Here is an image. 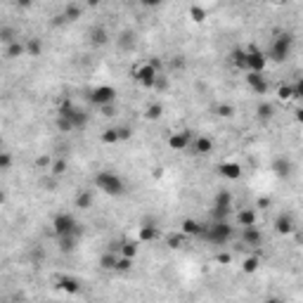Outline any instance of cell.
Here are the masks:
<instances>
[{
  "label": "cell",
  "mask_w": 303,
  "mask_h": 303,
  "mask_svg": "<svg viewBox=\"0 0 303 303\" xmlns=\"http://www.w3.org/2000/svg\"><path fill=\"white\" fill-rule=\"evenodd\" d=\"M57 116H59V119H67V121L71 124L73 130H83V128L88 125V119H90L88 114H86V109L73 105L71 100H62V102H59Z\"/></svg>",
  "instance_id": "cell-1"
},
{
  "label": "cell",
  "mask_w": 303,
  "mask_h": 303,
  "mask_svg": "<svg viewBox=\"0 0 303 303\" xmlns=\"http://www.w3.org/2000/svg\"><path fill=\"white\" fill-rule=\"evenodd\" d=\"M95 187L109 196H121L125 192L124 178L119 173H114V171H100L95 176Z\"/></svg>",
  "instance_id": "cell-2"
},
{
  "label": "cell",
  "mask_w": 303,
  "mask_h": 303,
  "mask_svg": "<svg viewBox=\"0 0 303 303\" xmlns=\"http://www.w3.org/2000/svg\"><path fill=\"white\" fill-rule=\"evenodd\" d=\"M53 230L57 237H76V239H81V234H83V225L81 223H76V218L71 214H57L53 218Z\"/></svg>",
  "instance_id": "cell-3"
},
{
  "label": "cell",
  "mask_w": 303,
  "mask_h": 303,
  "mask_svg": "<svg viewBox=\"0 0 303 303\" xmlns=\"http://www.w3.org/2000/svg\"><path fill=\"white\" fill-rule=\"evenodd\" d=\"M232 234H234V230L230 228L228 220L204 225V232H201V237H204L209 244H228V239H232Z\"/></svg>",
  "instance_id": "cell-4"
},
{
  "label": "cell",
  "mask_w": 303,
  "mask_h": 303,
  "mask_svg": "<svg viewBox=\"0 0 303 303\" xmlns=\"http://www.w3.org/2000/svg\"><path fill=\"white\" fill-rule=\"evenodd\" d=\"M291 48H294V36H291V34H280V36L272 40V45H270L267 59H272V62H285L286 57L291 54Z\"/></svg>",
  "instance_id": "cell-5"
},
{
  "label": "cell",
  "mask_w": 303,
  "mask_h": 303,
  "mask_svg": "<svg viewBox=\"0 0 303 303\" xmlns=\"http://www.w3.org/2000/svg\"><path fill=\"white\" fill-rule=\"evenodd\" d=\"M130 76L143 86V88H152L154 90V83H157V78H159V71L149 64V62H143V64H138V67H133L130 69Z\"/></svg>",
  "instance_id": "cell-6"
},
{
  "label": "cell",
  "mask_w": 303,
  "mask_h": 303,
  "mask_svg": "<svg viewBox=\"0 0 303 303\" xmlns=\"http://www.w3.org/2000/svg\"><path fill=\"white\" fill-rule=\"evenodd\" d=\"M88 100L95 105V107H109L116 102V88L111 86H95V88L88 92Z\"/></svg>",
  "instance_id": "cell-7"
},
{
  "label": "cell",
  "mask_w": 303,
  "mask_h": 303,
  "mask_svg": "<svg viewBox=\"0 0 303 303\" xmlns=\"http://www.w3.org/2000/svg\"><path fill=\"white\" fill-rule=\"evenodd\" d=\"M244 54H247V71L244 73H263L267 67V57L266 53H261L258 48H244Z\"/></svg>",
  "instance_id": "cell-8"
},
{
  "label": "cell",
  "mask_w": 303,
  "mask_h": 303,
  "mask_svg": "<svg viewBox=\"0 0 303 303\" xmlns=\"http://www.w3.org/2000/svg\"><path fill=\"white\" fill-rule=\"evenodd\" d=\"M190 144H192V133L190 130L171 133V138H168V147L173 152H185V149H190Z\"/></svg>",
  "instance_id": "cell-9"
},
{
  "label": "cell",
  "mask_w": 303,
  "mask_h": 303,
  "mask_svg": "<svg viewBox=\"0 0 303 303\" xmlns=\"http://www.w3.org/2000/svg\"><path fill=\"white\" fill-rule=\"evenodd\" d=\"M54 286H57L59 291H64V294H71V296L81 294V282H78L76 277H71V275H59V277H54Z\"/></svg>",
  "instance_id": "cell-10"
},
{
  "label": "cell",
  "mask_w": 303,
  "mask_h": 303,
  "mask_svg": "<svg viewBox=\"0 0 303 303\" xmlns=\"http://www.w3.org/2000/svg\"><path fill=\"white\" fill-rule=\"evenodd\" d=\"M244 81H247V86H249L253 92H258V95H266L267 92V78L263 73H247Z\"/></svg>",
  "instance_id": "cell-11"
},
{
  "label": "cell",
  "mask_w": 303,
  "mask_h": 303,
  "mask_svg": "<svg viewBox=\"0 0 303 303\" xmlns=\"http://www.w3.org/2000/svg\"><path fill=\"white\" fill-rule=\"evenodd\" d=\"M294 230H296V225H294V215L291 214H280L275 218V232L277 234H291Z\"/></svg>",
  "instance_id": "cell-12"
},
{
  "label": "cell",
  "mask_w": 303,
  "mask_h": 303,
  "mask_svg": "<svg viewBox=\"0 0 303 303\" xmlns=\"http://www.w3.org/2000/svg\"><path fill=\"white\" fill-rule=\"evenodd\" d=\"M218 173L228 180H239L242 178V166H239L237 161H223V163L218 166Z\"/></svg>",
  "instance_id": "cell-13"
},
{
  "label": "cell",
  "mask_w": 303,
  "mask_h": 303,
  "mask_svg": "<svg viewBox=\"0 0 303 303\" xmlns=\"http://www.w3.org/2000/svg\"><path fill=\"white\" fill-rule=\"evenodd\" d=\"M192 152L199 154V157H204V154H211L214 152V140L211 138H206V135H199V138H192Z\"/></svg>",
  "instance_id": "cell-14"
},
{
  "label": "cell",
  "mask_w": 303,
  "mask_h": 303,
  "mask_svg": "<svg viewBox=\"0 0 303 303\" xmlns=\"http://www.w3.org/2000/svg\"><path fill=\"white\" fill-rule=\"evenodd\" d=\"M201 232H204V225L195 218H185L180 223V234H185V237H201Z\"/></svg>",
  "instance_id": "cell-15"
},
{
  "label": "cell",
  "mask_w": 303,
  "mask_h": 303,
  "mask_svg": "<svg viewBox=\"0 0 303 303\" xmlns=\"http://www.w3.org/2000/svg\"><path fill=\"white\" fill-rule=\"evenodd\" d=\"M88 36H90V43H92L95 48H102V45H107L109 43V31L105 26H92Z\"/></svg>",
  "instance_id": "cell-16"
},
{
  "label": "cell",
  "mask_w": 303,
  "mask_h": 303,
  "mask_svg": "<svg viewBox=\"0 0 303 303\" xmlns=\"http://www.w3.org/2000/svg\"><path fill=\"white\" fill-rule=\"evenodd\" d=\"M242 239L247 247H258L263 242V234L258 228H242Z\"/></svg>",
  "instance_id": "cell-17"
},
{
  "label": "cell",
  "mask_w": 303,
  "mask_h": 303,
  "mask_svg": "<svg viewBox=\"0 0 303 303\" xmlns=\"http://www.w3.org/2000/svg\"><path fill=\"white\" fill-rule=\"evenodd\" d=\"M272 171L280 176V178H289L291 176V161L285 159V157H277L272 161Z\"/></svg>",
  "instance_id": "cell-18"
},
{
  "label": "cell",
  "mask_w": 303,
  "mask_h": 303,
  "mask_svg": "<svg viewBox=\"0 0 303 303\" xmlns=\"http://www.w3.org/2000/svg\"><path fill=\"white\" fill-rule=\"evenodd\" d=\"M237 223L242 228H256V209H242L237 214Z\"/></svg>",
  "instance_id": "cell-19"
},
{
  "label": "cell",
  "mask_w": 303,
  "mask_h": 303,
  "mask_svg": "<svg viewBox=\"0 0 303 303\" xmlns=\"http://www.w3.org/2000/svg\"><path fill=\"white\" fill-rule=\"evenodd\" d=\"M159 239V228L157 225H143L138 230V242H157Z\"/></svg>",
  "instance_id": "cell-20"
},
{
  "label": "cell",
  "mask_w": 303,
  "mask_h": 303,
  "mask_svg": "<svg viewBox=\"0 0 303 303\" xmlns=\"http://www.w3.org/2000/svg\"><path fill=\"white\" fill-rule=\"evenodd\" d=\"M92 199H95L92 192H90V190H83V192H78V195H76V199H73V206H76V209H81V211H86V209L92 206Z\"/></svg>",
  "instance_id": "cell-21"
},
{
  "label": "cell",
  "mask_w": 303,
  "mask_h": 303,
  "mask_svg": "<svg viewBox=\"0 0 303 303\" xmlns=\"http://www.w3.org/2000/svg\"><path fill=\"white\" fill-rule=\"evenodd\" d=\"M57 247H59V251L62 253H73L76 251V247H78V239L76 237H57Z\"/></svg>",
  "instance_id": "cell-22"
},
{
  "label": "cell",
  "mask_w": 303,
  "mask_h": 303,
  "mask_svg": "<svg viewBox=\"0 0 303 303\" xmlns=\"http://www.w3.org/2000/svg\"><path fill=\"white\" fill-rule=\"evenodd\" d=\"M230 62L239 71H247V54H244V48H234L230 54Z\"/></svg>",
  "instance_id": "cell-23"
},
{
  "label": "cell",
  "mask_w": 303,
  "mask_h": 303,
  "mask_svg": "<svg viewBox=\"0 0 303 303\" xmlns=\"http://www.w3.org/2000/svg\"><path fill=\"white\" fill-rule=\"evenodd\" d=\"M5 54H7L10 59H19V57H24V54H26V45H24V40H15L12 45H7Z\"/></svg>",
  "instance_id": "cell-24"
},
{
  "label": "cell",
  "mask_w": 303,
  "mask_h": 303,
  "mask_svg": "<svg viewBox=\"0 0 303 303\" xmlns=\"http://www.w3.org/2000/svg\"><path fill=\"white\" fill-rule=\"evenodd\" d=\"M62 15H64L67 21H73V19H78L81 15H83V5H78V2H69V5L64 7V12H62Z\"/></svg>",
  "instance_id": "cell-25"
},
{
  "label": "cell",
  "mask_w": 303,
  "mask_h": 303,
  "mask_svg": "<svg viewBox=\"0 0 303 303\" xmlns=\"http://www.w3.org/2000/svg\"><path fill=\"white\" fill-rule=\"evenodd\" d=\"M119 256H124V258H130V261H135V256H138V242H121Z\"/></svg>",
  "instance_id": "cell-26"
},
{
  "label": "cell",
  "mask_w": 303,
  "mask_h": 303,
  "mask_svg": "<svg viewBox=\"0 0 303 303\" xmlns=\"http://www.w3.org/2000/svg\"><path fill=\"white\" fill-rule=\"evenodd\" d=\"M116 261H119V253L105 251L102 258H100V267H102V270H116Z\"/></svg>",
  "instance_id": "cell-27"
},
{
  "label": "cell",
  "mask_w": 303,
  "mask_h": 303,
  "mask_svg": "<svg viewBox=\"0 0 303 303\" xmlns=\"http://www.w3.org/2000/svg\"><path fill=\"white\" fill-rule=\"evenodd\" d=\"M256 116H258L261 121H270V119L275 116V107H272L270 102H261V105L256 107Z\"/></svg>",
  "instance_id": "cell-28"
},
{
  "label": "cell",
  "mask_w": 303,
  "mask_h": 303,
  "mask_svg": "<svg viewBox=\"0 0 303 303\" xmlns=\"http://www.w3.org/2000/svg\"><path fill=\"white\" fill-rule=\"evenodd\" d=\"M15 40H19V36H17V31H15L12 26H0V43L12 45Z\"/></svg>",
  "instance_id": "cell-29"
},
{
  "label": "cell",
  "mask_w": 303,
  "mask_h": 303,
  "mask_svg": "<svg viewBox=\"0 0 303 303\" xmlns=\"http://www.w3.org/2000/svg\"><path fill=\"white\" fill-rule=\"evenodd\" d=\"M24 45H26V54H31V57H38L43 53V40L40 38H29Z\"/></svg>",
  "instance_id": "cell-30"
},
{
  "label": "cell",
  "mask_w": 303,
  "mask_h": 303,
  "mask_svg": "<svg viewBox=\"0 0 303 303\" xmlns=\"http://www.w3.org/2000/svg\"><path fill=\"white\" fill-rule=\"evenodd\" d=\"M161 114H163V107H161L159 102H152L149 107L144 109V119H149V121H159Z\"/></svg>",
  "instance_id": "cell-31"
},
{
  "label": "cell",
  "mask_w": 303,
  "mask_h": 303,
  "mask_svg": "<svg viewBox=\"0 0 303 303\" xmlns=\"http://www.w3.org/2000/svg\"><path fill=\"white\" fill-rule=\"evenodd\" d=\"M206 17H209L206 7H201V5H190V19H192V21L201 24V21H204Z\"/></svg>",
  "instance_id": "cell-32"
},
{
  "label": "cell",
  "mask_w": 303,
  "mask_h": 303,
  "mask_svg": "<svg viewBox=\"0 0 303 303\" xmlns=\"http://www.w3.org/2000/svg\"><path fill=\"white\" fill-rule=\"evenodd\" d=\"M214 206H230L232 209V192L230 190H220V192L215 195Z\"/></svg>",
  "instance_id": "cell-33"
},
{
  "label": "cell",
  "mask_w": 303,
  "mask_h": 303,
  "mask_svg": "<svg viewBox=\"0 0 303 303\" xmlns=\"http://www.w3.org/2000/svg\"><path fill=\"white\" fill-rule=\"evenodd\" d=\"M102 143H105V144L121 143V140H119V130H116V125H114V128H105V130H102Z\"/></svg>",
  "instance_id": "cell-34"
},
{
  "label": "cell",
  "mask_w": 303,
  "mask_h": 303,
  "mask_svg": "<svg viewBox=\"0 0 303 303\" xmlns=\"http://www.w3.org/2000/svg\"><path fill=\"white\" fill-rule=\"evenodd\" d=\"M119 45H121L124 50H130V48L135 45V34H133V31H124L121 38H119Z\"/></svg>",
  "instance_id": "cell-35"
},
{
  "label": "cell",
  "mask_w": 303,
  "mask_h": 303,
  "mask_svg": "<svg viewBox=\"0 0 303 303\" xmlns=\"http://www.w3.org/2000/svg\"><path fill=\"white\" fill-rule=\"evenodd\" d=\"M215 114H218L220 119H232V116H234V105L223 102V105H218V107H215Z\"/></svg>",
  "instance_id": "cell-36"
},
{
  "label": "cell",
  "mask_w": 303,
  "mask_h": 303,
  "mask_svg": "<svg viewBox=\"0 0 303 303\" xmlns=\"http://www.w3.org/2000/svg\"><path fill=\"white\" fill-rule=\"evenodd\" d=\"M50 173H53V176L67 173V159H53V163H50Z\"/></svg>",
  "instance_id": "cell-37"
},
{
  "label": "cell",
  "mask_w": 303,
  "mask_h": 303,
  "mask_svg": "<svg viewBox=\"0 0 303 303\" xmlns=\"http://www.w3.org/2000/svg\"><path fill=\"white\" fill-rule=\"evenodd\" d=\"M261 266V261H258V256H249V258H244V263H242V270L244 272H256Z\"/></svg>",
  "instance_id": "cell-38"
},
{
  "label": "cell",
  "mask_w": 303,
  "mask_h": 303,
  "mask_svg": "<svg viewBox=\"0 0 303 303\" xmlns=\"http://www.w3.org/2000/svg\"><path fill=\"white\" fill-rule=\"evenodd\" d=\"M277 97H280L282 102H286V100H294V88H291L289 83H282V86L277 88Z\"/></svg>",
  "instance_id": "cell-39"
},
{
  "label": "cell",
  "mask_w": 303,
  "mask_h": 303,
  "mask_svg": "<svg viewBox=\"0 0 303 303\" xmlns=\"http://www.w3.org/2000/svg\"><path fill=\"white\" fill-rule=\"evenodd\" d=\"M128 270H133V261H130V258H124V256H119V261H116V270H114V272H128Z\"/></svg>",
  "instance_id": "cell-40"
},
{
  "label": "cell",
  "mask_w": 303,
  "mask_h": 303,
  "mask_svg": "<svg viewBox=\"0 0 303 303\" xmlns=\"http://www.w3.org/2000/svg\"><path fill=\"white\" fill-rule=\"evenodd\" d=\"M185 239H187L185 234H171V237H168V247H171V249H180V247L185 244Z\"/></svg>",
  "instance_id": "cell-41"
},
{
  "label": "cell",
  "mask_w": 303,
  "mask_h": 303,
  "mask_svg": "<svg viewBox=\"0 0 303 303\" xmlns=\"http://www.w3.org/2000/svg\"><path fill=\"white\" fill-rule=\"evenodd\" d=\"M54 125H57V130H59V133H71V130H73L71 124H69L67 119H59V116L54 119Z\"/></svg>",
  "instance_id": "cell-42"
},
{
  "label": "cell",
  "mask_w": 303,
  "mask_h": 303,
  "mask_svg": "<svg viewBox=\"0 0 303 303\" xmlns=\"http://www.w3.org/2000/svg\"><path fill=\"white\" fill-rule=\"evenodd\" d=\"M10 166H12V157L7 152H2L0 154V171H10Z\"/></svg>",
  "instance_id": "cell-43"
},
{
  "label": "cell",
  "mask_w": 303,
  "mask_h": 303,
  "mask_svg": "<svg viewBox=\"0 0 303 303\" xmlns=\"http://www.w3.org/2000/svg\"><path fill=\"white\" fill-rule=\"evenodd\" d=\"M116 130H119V140H130V138H133V130H130L128 125H119Z\"/></svg>",
  "instance_id": "cell-44"
},
{
  "label": "cell",
  "mask_w": 303,
  "mask_h": 303,
  "mask_svg": "<svg viewBox=\"0 0 303 303\" xmlns=\"http://www.w3.org/2000/svg\"><path fill=\"white\" fill-rule=\"evenodd\" d=\"M291 88H294V100H301V97H303V83H301V81H296Z\"/></svg>",
  "instance_id": "cell-45"
},
{
  "label": "cell",
  "mask_w": 303,
  "mask_h": 303,
  "mask_svg": "<svg viewBox=\"0 0 303 303\" xmlns=\"http://www.w3.org/2000/svg\"><path fill=\"white\" fill-rule=\"evenodd\" d=\"M215 261H218V263H223V266H228V263L232 261V256H230V253H218V256H215Z\"/></svg>",
  "instance_id": "cell-46"
},
{
  "label": "cell",
  "mask_w": 303,
  "mask_h": 303,
  "mask_svg": "<svg viewBox=\"0 0 303 303\" xmlns=\"http://www.w3.org/2000/svg\"><path fill=\"white\" fill-rule=\"evenodd\" d=\"M50 163H53V161L48 159V157H40V159H36V166H38V168H48Z\"/></svg>",
  "instance_id": "cell-47"
},
{
  "label": "cell",
  "mask_w": 303,
  "mask_h": 303,
  "mask_svg": "<svg viewBox=\"0 0 303 303\" xmlns=\"http://www.w3.org/2000/svg\"><path fill=\"white\" fill-rule=\"evenodd\" d=\"M62 24H67L64 15H59V17H53V26H62Z\"/></svg>",
  "instance_id": "cell-48"
},
{
  "label": "cell",
  "mask_w": 303,
  "mask_h": 303,
  "mask_svg": "<svg viewBox=\"0 0 303 303\" xmlns=\"http://www.w3.org/2000/svg\"><path fill=\"white\" fill-rule=\"evenodd\" d=\"M102 116H114V107H111V105H109V107H102Z\"/></svg>",
  "instance_id": "cell-49"
},
{
  "label": "cell",
  "mask_w": 303,
  "mask_h": 303,
  "mask_svg": "<svg viewBox=\"0 0 303 303\" xmlns=\"http://www.w3.org/2000/svg\"><path fill=\"white\" fill-rule=\"evenodd\" d=\"M258 206H261V209H263V206H270V199H267V196H261V199H258Z\"/></svg>",
  "instance_id": "cell-50"
},
{
  "label": "cell",
  "mask_w": 303,
  "mask_h": 303,
  "mask_svg": "<svg viewBox=\"0 0 303 303\" xmlns=\"http://www.w3.org/2000/svg\"><path fill=\"white\" fill-rule=\"evenodd\" d=\"M266 303H282V301H280V299H275V296H272V299H266Z\"/></svg>",
  "instance_id": "cell-51"
},
{
  "label": "cell",
  "mask_w": 303,
  "mask_h": 303,
  "mask_svg": "<svg viewBox=\"0 0 303 303\" xmlns=\"http://www.w3.org/2000/svg\"><path fill=\"white\" fill-rule=\"evenodd\" d=\"M2 201H5V192H0V204H2Z\"/></svg>",
  "instance_id": "cell-52"
},
{
  "label": "cell",
  "mask_w": 303,
  "mask_h": 303,
  "mask_svg": "<svg viewBox=\"0 0 303 303\" xmlns=\"http://www.w3.org/2000/svg\"><path fill=\"white\" fill-rule=\"evenodd\" d=\"M7 303H24V301H17V299H15V301H7Z\"/></svg>",
  "instance_id": "cell-53"
},
{
  "label": "cell",
  "mask_w": 303,
  "mask_h": 303,
  "mask_svg": "<svg viewBox=\"0 0 303 303\" xmlns=\"http://www.w3.org/2000/svg\"><path fill=\"white\" fill-rule=\"evenodd\" d=\"M0 149H2V135H0Z\"/></svg>",
  "instance_id": "cell-54"
},
{
  "label": "cell",
  "mask_w": 303,
  "mask_h": 303,
  "mask_svg": "<svg viewBox=\"0 0 303 303\" xmlns=\"http://www.w3.org/2000/svg\"><path fill=\"white\" fill-rule=\"evenodd\" d=\"M0 154H2V149H0Z\"/></svg>",
  "instance_id": "cell-55"
}]
</instances>
